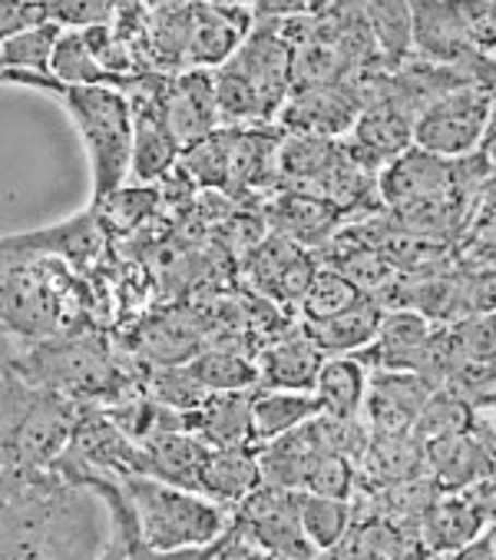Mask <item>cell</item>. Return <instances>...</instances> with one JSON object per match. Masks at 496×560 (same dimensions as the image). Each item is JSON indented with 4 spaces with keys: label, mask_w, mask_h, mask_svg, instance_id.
Masks as SVG:
<instances>
[{
    "label": "cell",
    "mask_w": 496,
    "mask_h": 560,
    "mask_svg": "<svg viewBox=\"0 0 496 560\" xmlns=\"http://www.w3.org/2000/svg\"><path fill=\"white\" fill-rule=\"evenodd\" d=\"M109 544L86 485L60 468L4 465V560H96Z\"/></svg>",
    "instance_id": "6da1fadb"
},
{
    "label": "cell",
    "mask_w": 496,
    "mask_h": 560,
    "mask_svg": "<svg viewBox=\"0 0 496 560\" xmlns=\"http://www.w3.org/2000/svg\"><path fill=\"white\" fill-rule=\"evenodd\" d=\"M4 83H24L54 93L70 114L93 166V202L109 199L133 173L137 150V114L130 96L116 86H70L54 73H17L8 70Z\"/></svg>",
    "instance_id": "7a4b0ae2"
},
{
    "label": "cell",
    "mask_w": 496,
    "mask_h": 560,
    "mask_svg": "<svg viewBox=\"0 0 496 560\" xmlns=\"http://www.w3.org/2000/svg\"><path fill=\"white\" fill-rule=\"evenodd\" d=\"M219 109L232 127L279 120L295 90V44L282 24H256L241 47L215 70Z\"/></svg>",
    "instance_id": "3957f363"
},
{
    "label": "cell",
    "mask_w": 496,
    "mask_h": 560,
    "mask_svg": "<svg viewBox=\"0 0 496 560\" xmlns=\"http://www.w3.org/2000/svg\"><path fill=\"white\" fill-rule=\"evenodd\" d=\"M76 405L4 362V465L54 468L76 431Z\"/></svg>",
    "instance_id": "277c9868"
},
{
    "label": "cell",
    "mask_w": 496,
    "mask_h": 560,
    "mask_svg": "<svg viewBox=\"0 0 496 560\" xmlns=\"http://www.w3.org/2000/svg\"><path fill=\"white\" fill-rule=\"evenodd\" d=\"M119 485L133 504L143 540L153 550L169 553L182 547H205V544L222 540L228 527L235 524L225 504L205 494L166 485L160 478L127 475V478H119Z\"/></svg>",
    "instance_id": "5b68a950"
},
{
    "label": "cell",
    "mask_w": 496,
    "mask_h": 560,
    "mask_svg": "<svg viewBox=\"0 0 496 560\" xmlns=\"http://www.w3.org/2000/svg\"><path fill=\"white\" fill-rule=\"evenodd\" d=\"M493 106L496 96L489 86H460L434 100L417 117L414 147L450 160L480 153L493 124Z\"/></svg>",
    "instance_id": "8992f818"
},
{
    "label": "cell",
    "mask_w": 496,
    "mask_h": 560,
    "mask_svg": "<svg viewBox=\"0 0 496 560\" xmlns=\"http://www.w3.org/2000/svg\"><path fill=\"white\" fill-rule=\"evenodd\" d=\"M361 109H364V96H361L357 80H351V83H311V86L292 90L285 109L279 114V124L285 133L344 140L357 127Z\"/></svg>",
    "instance_id": "52a82bcc"
},
{
    "label": "cell",
    "mask_w": 496,
    "mask_h": 560,
    "mask_svg": "<svg viewBox=\"0 0 496 560\" xmlns=\"http://www.w3.org/2000/svg\"><path fill=\"white\" fill-rule=\"evenodd\" d=\"M252 11H225L189 0L182 11V63L186 70H219L252 34Z\"/></svg>",
    "instance_id": "ba28073f"
},
{
    "label": "cell",
    "mask_w": 496,
    "mask_h": 560,
    "mask_svg": "<svg viewBox=\"0 0 496 560\" xmlns=\"http://www.w3.org/2000/svg\"><path fill=\"white\" fill-rule=\"evenodd\" d=\"M437 385H430L417 372H378L367 385L364 415L375 434H411Z\"/></svg>",
    "instance_id": "9c48e42d"
},
{
    "label": "cell",
    "mask_w": 496,
    "mask_h": 560,
    "mask_svg": "<svg viewBox=\"0 0 496 560\" xmlns=\"http://www.w3.org/2000/svg\"><path fill=\"white\" fill-rule=\"evenodd\" d=\"M166 120L176 140L186 147L205 140L215 133L222 109H219V90H215V70H182L169 77L166 90Z\"/></svg>",
    "instance_id": "30bf717a"
},
{
    "label": "cell",
    "mask_w": 496,
    "mask_h": 560,
    "mask_svg": "<svg viewBox=\"0 0 496 560\" xmlns=\"http://www.w3.org/2000/svg\"><path fill=\"white\" fill-rule=\"evenodd\" d=\"M434 331H437V325L414 308L388 312L378 339L364 352H357V359L375 362L378 372H421Z\"/></svg>",
    "instance_id": "8fae6325"
},
{
    "label": "cell",
    "mask_w": 496,
    "mask_h": 560,
    "mask_svg": "<svg viewBox=\"0 0 496 560\" xmlns=\"http://www.w3.org/2000/svg\"><path fill=\"white\" fill-rule=\"evenodd\" d=\"M60 315L50 289L31 276L24 262H4V335L11 339H47Z\"/></svg>",
    "instance_id": "7c38bea8"
},
{
    "label": "cell",
    "mask_w": 496,
    "mask_h": 560,
    "mask_svg": "<svg viewBox=\"0 0 496 560\" xmlns=\"http://www.w3.org/2000/svg\"><path fill=\"white\" fill-rule=\"evenodd\" d=\"M209 452H212V444L202 441L196 431H166L140 444L137 475H150V478H160L166 485L199 494Z\"/></svg>",
    "instance_id": "4fadbf2b"
},
{
    "label": "cell",
    "mask_w": 496,
    "mask_h": 560,
    "mask_svg": "<svg viewBox=\"0 0 496 560\" xmlns=\"http://www.w3.org/2000/svg\"><path fill=\"white\" fill-rule=\"evenodd\" d=\"M103 230H106V222H99V206H93L90 212L67 219L63 226H50V230L27 233V236H4V246L0 249H4V262H24L31 259V253H50V256L86 262L90 256L103 249Z\"/></svg>",
    "instance_id": "5bb4252c"
},
{
    "label": "cell",
    "mask_w": 496,
    "mask_h": 560,
    "mask_svg": "<svg viewBox=\"0 0 496 560\" xmlns=\"http://www.w3.org/2000/svg\"><path fill=\"white\" fill-rule=\"evenodd\" d=\"M344 215L351 212L308 189H285L272 202V226L298 246H328L341 233L338 222Z\"/></svg>",
    "instance_id": "9a60e30c"
},
{
    "label": "cell",
    "mask_w": 496,
    "mask_h": 560,
    "mask_svg": "<svg viewBox=\"0 0 496 560\" xmlns=\"http://www.w3.org/2000/svg\"><path fill=\"white\" fill-rule=\"evenodd\" d=\"M318 269L321 266H315V259L305 253V246H298L285 236H272L262 249L252 253V279L275 302H298L302 305Z\"/></svg>",
    "instance_id": "2e32d148"
},
{
    "label": "cell",
    "mask_w": 496,
    "mask_h": 560,
    "mask_svg": "<svg viewBox=\"0 0 496 560\" xmlns=\"http://www.w3.org/2000/svg\"><path fill=\"white\" fill-rule=\"evenodd\" d=\"M262 485L265 481H262L259 452H248V447H212L202 468L199 494L225 508H241Z\"/></svg>",
    "instance_id": "e0dca14e"
},
{
    "label": "cell",
    "mask_w": 496,
    "mask_h": 560,
    "mask_svg": "<svg viewBox=\"0 0 496 560\" xmlns=\"http://www.w3.org/2000/svg\"><path fill=\"white\" fill-rule=\"evenodd\" d=\"M385 315H388V308L378 299L364 295L347 312L324 318V322H302V328L311 335L315 346L324 355H357L378 339Z\"/></svg>",
    "instance_id": "ac0fdd59"
},
{
    "label": "cell",
    "mask_w": 496,
    "mask_h": 560,
    "mask_svg": "<svg viewBox=\"0 0 496 560\" xmlns=\"http://www.w3.org/2000/svg\"><path fill=\"white\" fill-rule=\"evenodd\" d=\"M324 352L315 346V339L298 328L295 335H285L275 346L265 349L262 362H259V375L269 388H285V392H315L321 365H324Z\"/></svg>",
    "instance_id": "d6986e66"
},
{
    "label": "cell",
    "mask_w": 496,
    "mask_h": 560,
    "mask_svg": "<svg viewBox=\"0 0 496 560\" xmlns=\"http://www.w3.org/2000/svg\"><path fill=\"white\" fill-rule=\"evenodd\" d=\"M248 392H215L199 411L189 415V431H196L212 447H248L252 444V398Z\"/></svg>",
    "instance_id": "ffe728a7"
},
{
    "label": "cell",
    "mask_w": 496,
    "mask_h": 560,
    "mask_svg": "<svg viewBox=\"0 0 496 560\" xmlns=\"http://www.w3.org/2000/svg\"><path fill=\"white\" fill-rule=\"evenodd\" d=\"M321 415V401L315 392H256L252 398V444L279 441L311 418Z\"/></svg>",
    "instance_id": "44dd1931"
},
{
    "label": "cell",
    "mask_w": 496,
    "mask_h": 560,
    "mask_svg": "<svg viewBox=\"0 0 496 560\" xmlns=\"http://www.w3.org/2000/svg\"><path fill=\"white\" fill-rule=\"evenodd\" d=\"M367 372L357 355H328L315 385L321 401V415L331 418H357L367 398Z\"/></svg>",
    "instance_id": "7402d4cb"
},
{
    "label": "cell",
    "mask_w": 496,
    "mask_h": 560,
    "mask_svg": "<svg viewBox=\"0 0 496 560\" xmlns=\"http://www.w3.org/2000/svg\"><path fill=\"white\" fill-rule=\"evenodd\" d=\"M483 517H486V504H480L470 494H460V498H447V501L430 504V511L424 517L430 550L453 553V550L467 547L470 540H476L480 534H486L483 530V524H486Z\"/></svg>",
    "instance_id": "603a6c76"
},
{
    "label": "cell",
    "mask_w": 496,
    "mask_h": 560,
    "mask_svg": "<svg viewBox=\"0 0 496 560\" xmlns=\"http://www.w3.org/2000/svg\"><path fill=\"white\" fill-rule=\"evenodd\" d=\"M361 8L378 37L388 70L404 67L414 57V4L411 0H361Z\"/></svg>",
    "instance_id": "cb8c5ba5"
},
{
    "label": "cell",
    "mask_w": 496,
    "mask_h": 560,
    "mask_svg": "<svg viewBox=\"0 0 496 560\" xmlns=\"http://www.w3.org/2000/svg\"><path fill=\"white\" fill-rule=\"evenodd\" d=\"M298 517H302V527H305L308 540L321 553L334 550L351 530V504L341 501V498H324V494L302 491L298 494Z\"/></svg>",
    "instance_id": "d4e9b609"
},
{
    "label": "cell",
    "mask_w": 496,
    "mask_h": 560,
    "mask_svg": "<svg viewBox=\"0 0 496 560\" xmlns=\"http://www.w3.org/2000/svg\"><path fill=\"white\" fill-rule=\"evenodd\" d=\"M60 34H63V27L50 21V24H44L37 31H27L21 37L0 40V44H4V47H0V67H4V73L8 70H17V73H50Z\"/></svg>",
    "instance_id": "484cf974"
},
{
    "label": "cell",
    "mask_w": 496,
    "mask_h": 560,
    "mask_svg": "<svg viewBox=\"0 0 496 560\" xmlns=\"http://www.w3.org/2000/svg\"><path fill=\"white\" fill-rule=\"evenodd\" d=\"M364 299V292L338 269L331 266H321L315 282L308 285L305 299H302V322H324V318H334L341 312H347L351 305H357Z\"/></svg>",
    "instance_id": "4316f807"
},
{
    "label": "cell",
    "mask_w": 496,
    "mask_h": 560,
    "mask_svg": "<svg viewBox=\"0 0 496 560\" xmlns=\"http://www.w3.org/2000/svg\"><path fill=\"white\" fill-rule=\"evenodd\" d=\"M189 369L212 392H248V388H256L262 382L256 362H248L245 355H235V352H225V349L199 355L196 362H189Z\"/></svg>",
    "instance_id": "83f0119b"
},
{
    "label": "cell",
    "mask_w": 496,
    "mask_h": 560,
    "mask_svg": "<svg viewBox=\"0 0 496 560\" xmlns=\"http://www.w3.org/2000/svg\"><path fill=\"white\" fill-rule=\"evenodd\" d=\"M457 365H496V312L470 315L457 325H450ZM453 378V375H450Z\"/></svg>",
    "instance_id": "f1b7e54d"
},
{
    "label": "cell",
    "mask_w": 496,
    "mask_h": 560,
    "mask_svg": "<svg viewBox=\"0 0 496 560\" xmlns=\"http://www.w3.org/2000/svg\"><path fill=\"white\" fill-rule=\"evenodd\" d=\"M351 488H354V468H351V458L334 455V452H318V455H315V462H311V468H308L305 491L347 501V498H351Z\"/></svg>",
    "instance_id": "f546056e"
},
{
    "label": "cell",
    "mask_w": 496,
    "mask_h": 560,
    "mask_svg": "<svg viewBox=\"0 0 496 560\" xmlns=\"http://www.w3.org/2000/svg\"><path fill=\"white\" fill-rule=\"evenodd\" d=\"M122 0H50V18L70 31L109 27L119 14Z\"/></svg>",
    "instance_id": "4dcf8cb0"
},
{
    "label": "cell",
    "mask_w": 496,
    "mask_h": 560,
    "mask_svg": "<svg viewBox=\"0 0 496 560\" xmlns=\"http://www.w3.org/2000/svg\"><path fill=\"white\" fill-rule=\"evenodd\" d=\"M50 21V4L44 0H0V40L21 37Z\"/></svg>",
    "instance_id": "1f68e13d"
},
{
    "label": "cell",
    "mask_w": 496,
    "mask_h": 560,
    "mask_svg": "<svg viewBox=\"0 0 496 560\" xmlns=\"http://www.w3.org/2000/svg\"><path fill=\"white\" fill-rule=\"evenodd\" d=\"M453 256L467 269H496V219L473 222Z\"/></svg>",
    "instance_id": "d6a6232c"
},
{
    "label": "cell",
    "mask_w": 496,
    "mask_h": 560,
    "mask_svg": "<svg viewBox=\"0 0 496 560\" xmlns=\"http://www.w3.org/2000/svg\"><path fill=\"white\" fill-rule=\"evenodd\" d=\"M328 0H252V18L256 24H285L298 18H315Z\"/></svg>",
    "instance_id": "836d02e7"
},
{
    "label": "cell",
    "mask_w": 496,
    "mask_h": 560,
    "mask_svg": "<svg viewBox=\"0 0 496 560\" xmlns=\"http://www.w3.org/2000/svg\"><path fill=\"white\" fill-rule=\"evenodd\" d=\"M463 292H467V318L496 312V269H467L463 266Z\"/></svg>",
    "instance_id": "e575fe53"
},
{
    "label": "cell",
    "mask_w": 496,
    "mask_h": 560,
    "mask_svg": "<svg viewBox=\"0 0 496 560\" xmlns=\"http://www.w3.org/2000/svg\"><path fill=\"white\" fill-rule=\"evenodd\" d=\"M450 560H496V547L489 544V537H486V534H480V537H476V540H470L467 547L453 550V553H450Z\"/></svg>",
    "instance_id": "d590c367"
},
{
    "label": "cell",
    "mask_w": 496,
    "mask_h": 560,
    "mask_svg": "<svg viewBox=\"0 0 496 560\" xmlns=\"http://www.w3.org/2000/svg\"><path fill=\"white\" fill-rule=\"evenodd\" d=\"M96 560H130V547H127V540H122V537H119V540H113V544H109Z\"/></svg>",
    "instance_id": "8d00e7d4"
},
{
    "label": "cell",
    "mask_w": 496,
    "mask_h": 560,
    "mask_svg": "<svg viewBox=\"0 0 496 560\" xmlns=\"http://www.w3.org/2000/svg\"><path fill=\"white\" fill-rule=\"evenodd\" d=\"M202 4L225 8V11H248V8H252V0H202Z\"/></svg>",
    "instance_id": "74e56055"
},
{
    "label": "cell",
    "mask_w": 496,
    "mask_h": 560,
    "mask_svg": "<svg viewBox=\"0 0 496 560\" xmlns=\"http://www.w3.org/2000/svg\"><path fill=\"white\" fill-rule=\"evenodd\" d=\"M489 438L496 441V398L489 401Z\"/></svg>",
    "instance_id": "f35d334b"
},
{
    "label": "cell",
    "mask_w": 496,
    "mask_h": 560,
    "mask_svg": "<svg viewBox=\"0 0 496 560\" xmlns=\"http://www.w3.org/2000/svg\"><path fill=\"white\" fill-rule=\"evenodd\" d=\"M486 537H489V544L496 547V517L489 521V527H486Z\"/></svg>",
    "instance_id": "ab89813d"
},
{
    "label": "cell",
    "mask_w": 496,
    "mask_h": 560,
    "mask_svg": "<svg viewBox=\"0 0 496 560\" xmlns=\"http://www.w3.org/2000/svg\"><path fill=\"white\" fill-rule=\"evenodd\" d=\"M493 96H496V90H493ZM493 120H496V106H493Z\"/></svg>",
    "instance_id": "60d3db41"
},
{
    "label": "cell",
    "mask_w": 496,
    "mask_h": 560,
    "mask_svg": "<svg viewBox=\"0 0 496 560\" xmlns=\"http://www.w3.org/2000/svg\"><path fill=\"white\" fill-rule=\"evenodd\" d=\"M44 4H50V0H44Z\"/></svg>",
    "instance_id": "b9f144b4"
}]
</instances>
